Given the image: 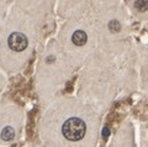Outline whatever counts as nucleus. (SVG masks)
Instances as JSON below:
<instances>
[{"mask_svg": "<svg viewBox=\"0 0 148 147\" xmlns=\"http://www.w3.org/2000/svg\"><path fill=\"white\" fill-rule=\"evenodd\" d=\"M136 9L141 12L148 10V0H136Z\"/></svg>", "mask_w": 148, "mask_h": 147, "instance_id": "obj_5", "label": "nucleus"}, {"mask_svg": "<svg viewBox=\"0 0 148 147\" xmlns=\"http://www.w3.org/2000/svg\"><path fill=\"white\" fill-rule=\"evenodd\" d=\"M86 40H88L86 34L84 31H82V30L75 31L73 34V36H72V41H73V43L75 46H84L86 43Z\"/></svg>", "mask_w": 148, "mask_h": 147, "instance_id": "obj_3", "label": "nucleus"}, {"mask_svg": "<svg viewBox=\"0 0 148 147\" xmlns=\"http://www.w3.org/2000/svg\"><path fill=\"white\" fill-rule=\"evenodd\" d=\"M14 137H15V131H14V128L10 126L4 127V130L1 131V139L4 141H11Z\"/></svg>", "mask_w": 148, "mask_h": 147, "instance_id": "obj_4", "label": "nucleus"}, {"mask_svg": "<svg viewBox=\"0 0 148 147\" xmlns=\"http://www.w3.org/2000/svg\"><path fill=\"white\" fill-rule=\"evenodd\" d=\"M109 30L111 32H119L121 30V25H120V22L117 20H112L109 22Z\"/></svg>", "mask_w": 148, "mask_h": 147, "instance_id": "obj_6", "label": "nucleus"}, {"mask_svg": "<svg viewBox=\"0 0 148 147\" xmlns=\"http://www.w3.org/2000/svg\"><path fill=\"white\" fill-rule=\"evenodd\" d=\"M109 134H110V130H109L108 127H105L104 130H103V137H104V139H106V137H108V135H109Z\"/></svg>", "mask_w": 148, "mask_h": 147, "instance_id": "obj_7", "label": "nucleus"}, {"mask_svg": "<svg viewBox=\"0 0 148 147\" xmlns=\"http://www.w3.org/2000/svg\"><path fill=\"white\" fill-rule=\"evenodd\" d=\"M8 43L9 47H10L12 51L15 52H21L27 47L29 45V41H27V37L24 34H20V32H14L9 36L8 38Z\"/></svg>", "mask_w": 148, "mask_h": 147, "instance_id": "obj_2", "label": "nucleus"}, {"mask_svg": "<svg viewBox=\"0 0 148 147\" xmlns=\"http://www.w3.org/2000/svg\"><path fill=\"white\" fill-rule=\"evenodd\" d=\"M85 122L79 117H71L63 124L62 132L69 141H79L85 135Z\"/></svg>", "mask_w": 148, "mask_h": 147, "instance_id": "obj_1", "label": "nucleus"}]
</instances>
